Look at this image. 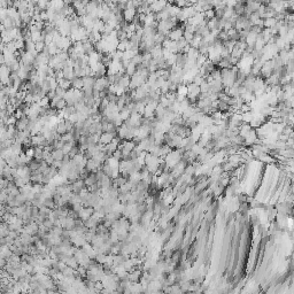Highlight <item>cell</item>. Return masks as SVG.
Segmentation results:
<instances>
[{
  "label": "cell",
  "mask_w": 294,
  "mask_h": 294,
  "mask_svg": "<svg viewBox=\"0 0 294 294\" xmlns=\"http://www.w3.org/2000/svg\"><path fill=\"white\" fill-rule=\"evenodd\" d=\"M200 94V86L195 85L194 83H189L187 84V94L186 98L190 100L191 103H195Z\"/></svg>",
  "instance_id": "cell-1"
},
{
  "label": "cell",
  "mask_w": 294,
  "mask_h": 294,
  "mask_svg": "<svg viewBox=\"0 0 294 294\" xmlns=\"http://www.w3.org/2000/svg\"><path fill=\"white\" fill-rule=\"evenodd\" d=\"M93 212H94V209H93L92 207H85L83 206V208L79 210V212L77 213V216L78 218L81 220V221H86L88 218H90V217L92 216Z\"/></svg>",
  "instance_id": "cell-2"
},
{
  "label": "cell",
  "mask_w": 294,
  "mask_h": 294,
  "mask_svg": "<svg viewBox=\"0 0 294 294\" xmlns=\"http://www.w3.org/2000/svg\"><path fill=\"white\" fill-rule=\"evenodd\" d=\"M183 33H184V26H179V28H175V29L169 31V33H168L167 37L170 40L177 41L178 39H181L182 37H183Z\"/></svg>",
  "instance_id": "cell-3"
},
{
  "label": "cell",
  "mask_w": 294,
  "mask_h": 294,
  "mask_svg": "<svg viewBox=\"0 0 294 294\" xmlns=\"http://www.w3.org/2000/svg\"><path fill=\"white\" fill-rule=\"evenodd\" d=\"M168 4V0H155L154 2L150 6L152 13H159Z\"/></svg>",
  "instance_id": "cell-4"
},
{
  "label": "cell",
  "mask_w": 294,
  "mask_h": 294,
  "mask_svg": "<svg viewBox=\"0 0 294 294\" xmlns=\"http://www.w3.org/2000/svg\"><path fill=\"white\" fill-rule=\"evenodd\" d=\"M116 136V133H112V132H102V133L100 134V137H99V144L101 145H107L109 144L112 140H113V138Z\"/></svg>",
  "instance_id": "cell-5"
},
{
  "label": "cell",
  "mask_w": 294,
  "mask_h": 294,
  "mask_svg": "<svg viewBox=\"0 0 294 294\" xmlns=\"http://www.w3.org/2000/svg\"><path fill=\"white\" fill-rule=\"evenodd\" d=\"M136 15H137V10H136V8H125L123 12L124 21H126V22H129V23L133 21Z\"/></svg>",
  "instance_id": "cell-6"
},
{
  "label": "cell",
  "mask_w": 294,
  "mask_h": 294,
  "mask_svg": "<svg viewBox=\"0 0 294 294\" xmlns=\"http://www.w3.org/2000/svg\"><path fill=\"white\" fill-rule=\"evenodd\" d=\"M62 74H63V78L69 79V81L74 79V77H75L74 67H70V66H66V67H63V69H62Z\"/></svg>",
  "instance_id": "cell-7"
},
{
  "label": "cell",
  "mask_w": 294,
  "mask_h": 294,
  "mask_svg": "<svg viewBox=\"0 0 294 294\" xmlns=\"http://www.w3.org/2000/svg\"><path fill=\"white\" fill-rule=\"evenodd\" d=\"M150 54L152 55V59H157L162 57V45H154L153 48L150 51Z\"/></svg>",
  "instance_id": "cell-8"
},
{
  "label": "cell",
  "mask_w": 294,
  "mask_h": 294,
  "mask_svg": "<svg viewBox=\"0 0 294 294\" xmlns=\"http://www.w3.org/2000/svg\"><path fill=\"white\" fill-rule=\"evenodd\" d=\"M82 46H83V50H84V53L86 54V53H91V52L94 51V44H93L91 40H88V39H85V40L82 41Z\"/></svg>",
  "instance_id": "cell-9"
},
{
  "label": "cell",
  "mask_w": 294,
  "mask_h": 294,
  "mask_svg": "<svg viewBox=\"0 0 294 294\" xmlns=\"http://www.w3.org/2000/svg\"><path fill=\"white\" fill-rule=\"evenodd\" d=\"M240 98L244 100V102L245 103H249L252 100H253L254 98H255V95H254V92L253 91H249V90H246L244 93H241L240 94Z\"/></svg>",
  "instance_id": "cell-10"
},
{
  "label": "cell",
  "mask_w": 294,
  "mask_h": 294,
  "mask_svg": "<svg viewBox=\"0 0 294 294\" xmlns=\"http://www.w3.org/2000/svg\"><path fill=\"white\" fill-rule=\"evenodd\" d=\"M185 54H186V57H187V59L195 61L196 57H198V55H199L200 53H199L198 48H195V47H190V48H189V51L186 52Z\"/></svg>",
  "instance_id": "cell-11"
},
{
  "label": "cell",
  "mask_w": 294,
  "mask_h": 294,
  "mask_svg": "<svg viewBox=\"0 0 294 294\" xmlns=\"http://www.w3.org/2000/svg\"><path fill=\"white\" fill-rule=\"evenodd\" d=\"M117 84H119V85H121L122 88H125V90H128V88H129V85H130V76L123 74L122 77L119 78V81L117 82Z\"/></svg>",
  "instance_id": "cell-12"
},
{
  "label": "cell",
  "mask_w": 294,
  "mask_h": 294,
  "mask_svg": "<svg viewBox=\"0 0 294 294\" xmlns=\"http://www.w3.org/2000/svg\"><path fill=\"white\" fill-rule=\"evenodd\" d=\"M136 70H137V66H136L134 63H132V62L130 61L129 63H128V66L125 67V69H124V74L131 77V76L133 75L134 72H136Z\"/></svg>",
  "instance_id": "cell-13"
},
{
  "label": "cell",
  "mask_w": 294,
  "mask_h": 294,
  "mask_svg": "<svg viewBox=\"0 0 294 294\" xmlns=\"http://www.w3.org/2000/svg\"><path fill=\"white\" fill-rule=\"evenodd\" d=\"M277 19L276 17H268V19H263V28H269V29H271V28H274L275 26H276V23H277Z\"/></svg>",
  "instance_id": "cell-14"
},
{
  "label": "cell",
  "mask_w": 294,
  "mask_h": 294,
  "mask_svg": "<svg viewBox=\"0 0 294 294\" xmlns=\"http://www.w3.org/2000/svg\"><path fill=\"white\" fill-rule=\"evenodd\" d=\"M52 156L54 157V160H60V161H62V159L64 157V153L62 152V150L61 148H54V150H52Z\"/></svg>",
  "instance_id": "cell-15"
},
{
  "label": "cell",
  "mask_w": 294,
  "mask_h": 294,
  "mask_svg": "<svg viewBox=\"0 0 294 294\" xmlns=\"http://www.w3.org/2000/svg\"><path fill=\"white\" fill-rule=\"evenodd\" d=\"M70 82H71V86L74 88H78V90H82L83 88V78L82 77H74V79H71Z\"/></svg>",
  "instance_id": "cell-16"
},
{
  "label": "cell",
  "mask_w": 294,
  "mask_h": 294,
  "mask_svg": "<svg viewBox=\"0 0 294 294\" xmlns=\"http://www.w3.org/2000/svg\"><path fill=\"white\" fill-rule=\"evenodd\" d=\"M176 93H177L178 95H183V97H186V94H187V84H184V83L179 84V85L177 86Z\"/></svg>",
  "instance_id": "cell-17"
},
{
  "label": "cell",
  "mask_w": 294,
  "mask_h": 294,
  "mask_svg": "<svg viewBox=\"0 0 294 294\" xmlns=\"http://www.w3.org/2000/svg\"><path fill=\"white\" fill-rule=\"evenodd\" d=\"M57 84H59L60 88H64V90H69V88H71V82H70L69 79H66V78L59 79V81H57Z\"/></svg>",
  "instance_id": "cell-18"
},
{
  "label": "cell",
  "mask_w": 294,
  "mask_h": 294,
  "mask_svg": "<svg viewBox=\"0 0 294 294\" xmlns=\"http://www.w3.org/2000/svg\"><path fill=\"white\" fill-rule=\"evenodd\" d=\"M159 103H160L161 106H163L164 108H168V107L171 105L170 101H169V99L165 97V94H161L160 99H159Z\"/></svg>",
  "instance_id": "cell-19"
},
{
  "label": "cell",
  "mask_w": 294,
  "mask_h": 294,
  "mask_svg": "<svg viewBox=\"0 0 294 294\" xmlns=\"http://www.w3.org/2000/svg\"><path fill=\"white\" fill-rule=\"evenodd\" d=\"M208 60V57H207V54H199L198 55V57H196L195 60V63L196 66H199V67H201L202 64L205 63V62Z\"/></svg>",
  "instance_id": "cell-20"
},
{
  "label": "cell",
  "mask_w": 294,
  "mask_h": 294,
  "mask_svg": "<svg viewBox=\"0 0 294 294\" xmlns=\"http://www.w3.org/2000/svg\"><path fill=\"white\" fill-rule=\"evenodd\" d=\"M176 44H177V48H178V52H182L183 50H184V47L189 44L187 41L185 40V38L184 37H182L181 39H178V40L176 41Z\"/></svg>",
  "instance_id": "cell-21"
},
{
  "label": "cell",
  "mask_w": 294,
  "mask_h": 294,
  "mask_svg": "<svg viewBox=\"0 0 294 294\" xmlns=\"http://www.w3.org/2000/svg\"><path fill=\"white\" fill-rule=\"evenodd\" d=\"M258 159H260L261 161H263V162H267V163L274 162V157H272L271 155L267 154V153H262V154L258 156Z\"/></svg>",
  "instance_id": "cell-22"
},
{
  "label": "cell",
  "mask_w": 294,
  "mask_h": 294,
  "mask_svg": "<svg viewBox=\"0 0 294 294\" xmlns=\"http://www.w3.org/2000/svg\"><path fill=\"white\" fill-rule=\"evenodd\" d=\"M131 62H132V63H134L136 66H139V64H141V62H143V54H140V53L134 54L133 57L131 59Z\"/></svg>",
  "instance_id": "cell-23"
},
{
  "label": "cell",
  "mask_w": 294,
  "mask_h": 294,
  "mask_svg": "<svg viewBox=\"0 0 294 294\" xmlns=\"http://www.w3.org/2000/svg\"><path fill=\"white\" fill-rule=\"evenodd\" d=\"M229 105H227V102H225V101H222V100H218V103H217V109L220 110V112H227V109H229Z\"/></svg>",
  "instance_id": "cell-24"
},
{
  "label": "cell",
  "mask_w": 294,
  "mask_h": 294,
  "mask_svg": "<svg viewBox=\"0 0 294 294\" xmlns=\"http://www.w3.org/2000/svg\"><path fill=\"white\" fill-rule=\"evenodd\" d=\"M119 117H121V119H122V121L124 122V121H126V119H129V117H130V114H131V113H130L129 110H128V109L124 107L123 109H121V110H119Z\"/></svg>",
  "instance_id": "cell-25"
},
{
  "label": "cell",
  "mask_w": 294,
  "mask_h": 294,
  "mask_svg": "<svg viewBox=\"0 0 294 294\" xmlns=\"http://www.w3.org/2000/svg\"><path fill=\"white\" fill-rule=\"evenodd\" d=\"M234 10H233V7H227L225 8V12H224V15H223V19H230L234 16Z\"/></svg>",
  "instance_id": "cell-26"
},
{
  "label": "cell",
  "mask_w": 294,
  "mask_h": 294,
  "mask_svg": "<svg viewBox=\"0 0 294 294\" xmlns=\"http://www.w3.org/2000/svg\"><path fill=\"white\" fill-rule=\"evenodd\" d=\"M203 16L206 20H209V19H213L215 17V10L214 9H208L206 12H203Z\"/></svg>",
  "instance_id": "cell-27"
},
{
  "label": "cell",
  "mask_w": 294,
  "mask_h": 294,
  "mask_svg": "<svg viewBox=\"0 0 294 294\" xmlns=\"http://www.w3.org/2000/svg\"><path fill=\"white\" fill-rule=\"evenodd\" d=\"M183 37L185 38V40L187 41V43H190V41H191L192 39H193V37H194V33H193V32H190V31H185V30H184Z\"/></svg>",
  "instance_id": "cell-28"
},
{
  "label": "cell",
  "mask_w": 294,
  "mask_h": 294,
  "mask_svg": "<svg viewBox=\"0 0 294 294\" xmlns=\"http://www.w3.org/2000/svg\"><path fill=\"white\" fill-rule=\"evenodd\" d=\"M44 47H45V43H44L43 40L38 41V43L35 44V48H36V51L38 52V53H41L43 50H44Z\"/></svg>",
  "instance_id": "cell-29"
},
{
  "label": "cell",
  "mask_w": 294,
  "mask_h": 294,
  "mask_svg": "<svg viewBox=\"0 0 294 294\" xmlns=\"http://www.w3.org/2000/svg\"><path fill=\"white\" fill-rule=\"evenodd\" d=\"M112 156H113V157H115L116 160H119V161L122 160V153H121V150H116L115 152H113Z\"/></svg>",
  "instance_id": "cell-30"
}]
</instances>
